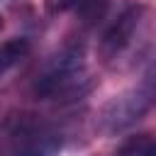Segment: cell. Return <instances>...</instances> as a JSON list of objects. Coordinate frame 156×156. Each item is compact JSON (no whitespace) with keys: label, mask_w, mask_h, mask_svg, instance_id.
Instances as JSON below:
<instances>
[{"label":"cell","mask_w":156,"mask_h":156,"mask_svg":"<svg viewBox=\"0 0 156 156\" xmlns=\"http://www.w3.org/2000/svg\"><path fill=\"white\" fill-rule=\"evenodd\" d=\"M90 90L85 49L78 41L61 46L37 73L32 93L39 100H76Z\"/></svg>","instance_id":"1"},{"label":"cell","mask_w":156,"mask_h":156,"mask_svg":"<svg viewBox=\"0 0 156 156\" xmlns=\"http://www.w3.org/2000/svg\"><path fill=\"white\" fill-rule=\"evenodd\" d=\"M63 132L29 112L10 115L0 124V156H58Z\"/></svg>","instance_id":"2"},{"label":"cell","mask_w":156,"mask_h":156,"mask_svg":"<svg viewBox=\"0 0 156 156\" xmlns=\"http://www.w3.org/2000/svg\"><path fill=\"white\" fill-rule=\"evenodd\" d=\"M154 105H156V73H149L139 83H134L127 90L110 98L100 107L95 127L105 136L119 134V132L129 129L132 124H136Z\"/></svg>","instance_id":"3"},{"label":"cell","mask_w":156,"mask_h":156,"mask_svg":"<svg viewBox=\"0 0 156 156\" xmlns=\"http://www.w3.org/2000/svg\"><path fill=\"white\" fill-rule=\"evenodd\" d=\"M141 15H144V5H127L110 24L107 29L102 32V39H100V56L105 61L110 58H117L134 39V32L139 29V22H141Z\"/></svg>","instance_id":"4"},{"label":"cell","mask_w":156,"mask_h":156,"mask_svg":"<svg viewBox=\"0 0 156 156\" xmlns=\"http://www.w3.org/2000/svg\"><path fill=\"white\" fill-rule=\"evenodd\" d=\"M29 49H32V44L27 37H12V39L2 41L0 44V78L7 76L22 58H27Z\"/></svg>","instance_id":"5"},{"label":"cell","mask_w":156,"mask_h":156,"mask_svg":"<svg viewBox=\"0 0 156 156\" xmlns=\"http://www.w3.org/2000/svg\"><path fill=\"white\" fill-rule=\"evenodd\" d=\"M105 10H107V2L105 0H80L78 7H76V15L80 17V22L93 24V22H98L105 15Z\"/></svg>","instance_id":"6"},{"label":"cell","mask_w":156,"mask_h":156,"mask_svg":"<svg viewBox=\"0 0 156 156\" xmlns=\"http://www.w3.org/2000/svg\"><path fill=\"white\" fill-rule=\"evenodd\" d=\"M80 0H44V7L49 15H61L66 10H76Z\"/></svg>","instance_id":"7"},{"label":"cell","mask_w":156,"mask_h":156,"mask_svg":"<svg viewBox=\"0 0 156 156\" xmlns=\"http://www.w3.org/2000/svg\"><path fill=\"white\" fill-rule=\"evenodd\" d=\"M0 29H2V17H0Z\"/></svg>","instance_id":"8"},{"label":"cell","mask_w":156,"mask_h":156,"mask_svg":"<svg viewBox=\"0 0 156 156\" xmlns=\"http://www.w3.org/2000/svg\"><path fill=\"white\" fill-rule=\"evenodd\" d=\"M0 2H2V0H0Z\"/></svg>","instance_id":"9"}]
</instances>
